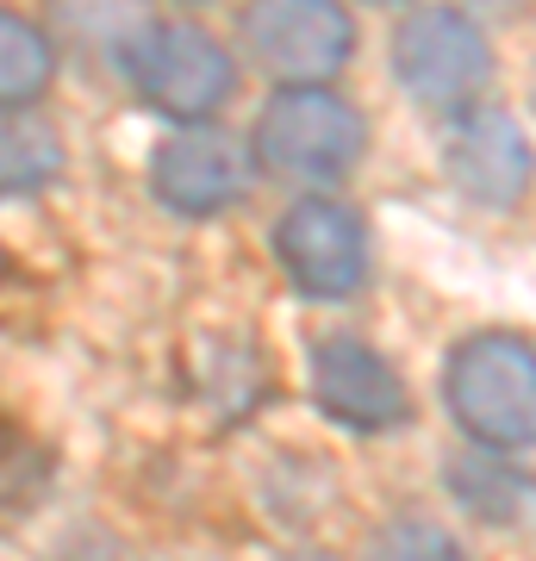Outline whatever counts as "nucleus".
<instances>
[{
    "label": "nucleus",
    "mask_w": 536,
    "mask_h": 561,
    "mask_svg": "<svg viewBox=\"0 0 536 561\" xmlns=\"http://www.w3.org/2000/svg\"><path fill=\"white\" fill-rule=\"evenodd\" d=\"M443 405L480 449L536 443V343L517 331H475L443 362Z\"/></svg>",
    "instance_id": "1"
},
{
    "label": "nucleus",
    "mask_w": 536,
    "mask_h": 561,
    "mask_svg": "<svg viewBox=\"0 0 536 561\" xmlns=\"http://www.w3.org/2000/svg\"><path fill=\"white\" fill-rule=\"evenodd\" d=\"M362 144H368V125L338 88H281L275 101L262 106L256 119V162L275 181H294V187H324V181H343L362 162Z\"/></svg>",
    "instance_id": "2"
},
{
    "label": "nucleus",
    "mask_w": 536,
    "mask_h": 561,
    "mask_svg": "<svg viewBox=\"0 0 536 561\" xmlns=\"http://www.w3.org/2000/svg\"><path fill=\"white\" fill-rule=\"evenodd\" d=\"M119 76L138 88L144 106H157V113H169L181 125L213 119L238 94V62H231V50L187 20H150L138 32V44L125 50Z\"/></svg>",
    "instance_id": "3"
},
{
    "label": "nucleus",
    "mask_w": 536,
    "mask_h": 561,
    "mask_svg": "<svg viewBox=\"0 0 536 561\" xmlns=\"http://www.w3.org/2000/svg\"><path fill=\"white\" fill-rule=\"evenodd\" d=\"M394 76L431 113H468L493 81V44L461 7H424L399 25Z\"/></svg>",
    "instance_id": "4"
},
{
    "label": "nucleus",
    "mask_w": 536,
    "mask_h": 561,
    "mask_svg": "<svg viewBox=\"0 0 536 561\" xmlns=\"http://www.w3.org/2000/svg\"><path fill=\"white\" fill-rule=\"evenodd\" d=\"M243 44L275 81L318 88L350 62L356 25L343 13V0H250L243 7Z\"/></svg>",
    "instance_id": "5"
},
{
    "label": "nucleus",
    "mask_w": 536,
    "mask_h": 561,
    "mask_svg": "<svg viewBox=\"0 0 536 561\" xmlns=\"http://www.w3.org/2000/svg\"><path fill=\"white\" fill-rule=\"evenodd\" d=\"M256 169H262L256 150L238 131L199 119V125H181L175 138L157 144L150 187H157V201L169 213H181V219H213V213H231L250 194Z\"/></svg>",
    "instance_id": "6"
},
{
    "label": "nucleus",
    "mask_w": 536,
    "mask_h": 561,
    "mask_svg": "<svg viewBox=\"0 0 536 561\" xmlns=\"http://www.w3.org/2000/svg\"><path fill=\"white\" fill-rule=\"evenodd\" d=\"M281 268L306 300H350L368 280V225L356 206L306 194L299 206H287L275 225Z\"/></svg>",
    "instance_id": "7"
},
{
    "label": "nucleus",
    "mask_w": 536,
    "mask_h": 561,
    "mask_svg": "<svg viewBox=\"0 0 536 561\" xmlns=\"http://www.w3.org/2000/svg\"><path fill=\"white\" fill-rule=\"evenodd\" d=\"M443 169H449L461 201L487 206V213H512L536 181V150H531V138L517 131L512 113H499V106H468V113H456V125H449Z\"/></svg>",
    "instance_id": "8"
},
{
    "label": "nucleus",
    "mask_w": 536,
    "mask_h": 561,
    "mask_svg": "<svg viewBox=\"0 0 536 561\" xmlns=\"http://www.w3.org/2000/svg\"><path fill=\"white\" fill-rule=\"evenodd\" d=\"M312 400L350 431H394L412 412L387 356H375L356 337H324L312 350Z\"/></svg>",
    "instance_id": "9"
},
{
    "label": "nucleus",
    "mask_w": 536,
    "mask_h": 561,
    "mask_svg": "<svg viewBox=\"0 0 536 561\" xmlns=\"http://www.w3.org/2000/svg\"><path fill=\"white\" fill-rule=\"evenodd\" d=\"M449 493L468 518L499 524V530H517V524L536 518V481L524 468L505 461V449H468V456L449 461Z\"/></svg>",
    "instance_id": "10"
},
{
    "label": "nucleus",
    "mask_w": 536,
    "mask_h": 561,
    "mask_svg": "<svg viewBox=\"0 0 536 561\" xmlns=\"http://www.w3.org/2000/svg\"><path fill=\"white\" fill-rule=\"evenodd\" d=\"M144 25H150V7L144 0H50V32H57V44H69L88 62L125 69V50L138 44Z\"/></svg>",
    "instance_id": "11"
},
{
    "label": "nucleus",
    "mask_w": 536,
    "mask_h": 561,
    "mask_svg": "<svg viewBox=\"0 0 536 561\" xmlns=\"http://www.w3.org/2000/svg\"><path fill=\"white\" fill-rule=\"evenodd\" d=\"M57 175H62L57 125L25 113V106H0V201L7 194H38Z\"/></svg>",
    "instance_id": "12"
},
{
    "label": "nucleus",
    "mask_w": 536,
    "mask_h": 561,
    "mask_svg": "<svg viewBox=\"0 0 536 561\" xmlns=\"http://www.w3.org/2000/svg\"><path fill=\"white\" fill-rule=\"evenodd\" d=\"M50 69H57L50 32L0 7V106H32L50 88Z\"/></svg>",
    "instance_id": "13"
},
{
    "label": "nucleus",
    "mask_w": 536,
    "mask_h": 561,
    "mask_svg": "<svg viewBox=\"0 0 536 561\" xmlns=\"http://www.w3.org/2000/svg\"><path fill=\"white\" fill-rule=\"evenodd\" d=\"M375 561H475V556H468L449 530H437V524L399 518V524H387V530H380Z\"/></svg>",
    "instance_id": "14"
},
{
    "label": "nucleus",
    "mask_w": 536,
    "mask_h": 561,
    "mask_svg": "<svg viewBox=\"0 0 536 561\" xmlns=\"http://www.w3.org/2000/svg\"><path fill=\"white\" fill-rule=\"evenodd\" d=\"M461 13L468 20H524L531 0H461Z\"/></svg>",
    "instance_id": "15"
},
{
    "label": "nucleus",
    "mask_w": 536,
    "mask_h": 561,
    "mask_svg": "<svg viewBox=\"0 0 536 561\" xmlns=\"http://www.w3.org/2000/svg\"><path fill=\"white\" fill-rule=\"evenodd\" d=\"M281 561H338L331 549H294V556H281Z\"/></svg>",
    "instance_id": "16"
},
{
    "label": "nucleus",
    "mask_w": 536,
    "mask_h": 561,
    "mask_svg": "<svg viewBox=\"0 0 536 561\" xmlns=\"http://www.w3.org/2000/svg\"><path fill=\"white\" fill-rule=\"evenodd\" d=\"M531 94H536V81H531Z\"/></svg>",
    "instance_id": "17"
}]
</instances>
